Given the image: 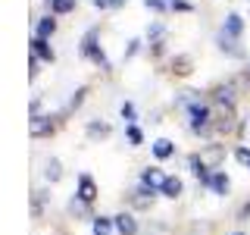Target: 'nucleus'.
<instances>
[{"label": "nucleus", "instance_id": "nucleus-2", "mask_svg": "<svg viewBox=\"0 0 250 235\" xmlns=\"http://www.w3.org/2000/svg\"><path fill=\"white\" fill-rule=\"evenodd\" d=\"M200 160L207 163L209 169H219V163L225 160V151L219 144H209V147H203V151H200Z\"/></svg>", "mask_w": 250, "mask_h": 235}, {"label": "nucleus", "instance_id": "nucleus-10", "mask_svg": "<svg viewBox=\"0 0 250 235\" xmlns=\"http://www.w3.org/2000/svg\"><path fill=\"white\" fill-rule=\"evenodd\" d=\"M153 154L160 157V160H169V157L175 154V144H172L169 138H156V141H153Z\"/></svg>", "mask_w": 250, "mask_h": 235}, {"label": "nucleus", "instance_id": "nucleus-23", "mask_svg": "<svg viewBox=\"0 0 250 235\" xmlns=\"http://www.w3.org/2000/svg\"><path fill=\"white\" fill-rule=\"evenodd\" d=\"M234 235H244V232H234Z\"/></svg>", "mask_w": 250, "mask_h": 235}, {"label": "nucleus", "instance_id": "nucleus-18", "mask_svg": "<svg viewBox=\"0 0 250 235\" xmlns=\"http://www.w3.org/2000/svg\"><path fill=\"white\" fill-rule=\"evenodd\" d=\"M125 135H128V141H131V144H141V138H144V135H141V129H138V125H128V129H125Z\"/></svg>", "mask_w": 250, "mask_h": 235}, {"label": "nucleus", "instance_id": "nucleus-8", "mask_svg": "<svg viewBox=\"0 0 250 235\" xmlns=\"http://www.w3.org/2000/svg\"><path fill=\"white\" fill-rule=\"evenodd\" d=\"M207 185L213 188L216 194H229V185H231V182H229V176H225L222 169H216L213 176H209V182H207Z\"/></svg>", "mask_w": 250, "mask_h": 235}, {"label": "nucleus", "instance_id": "nucleus-19", "mask_svg": "<svg viewBox=\"0 0 250 235\" xmlns=\"http://www.w3.org/2000/svg\"><path fill=\"white\" fill-rule=\"evenodd\" d=\"M122 119L128 125H135V107H131V104H122Z\"/></svg>", "mask_w": 250, "mask_h": 235}, {"label": "nucleus", "instance_id": "nucleus-6", "mask_svg": "<svg viewBox=\"0 0 250 235\" xmlns=\"http://www.w3.org/2000/svg\"><path fill=\"white\" fill-rule=\"evenodd\" d=\"M31 135L35 138H41V135H50L53 132V122H50V116H31Z\"/></svg>", "mask_w": 250, "mask_h": 235}, {"label": "nucleus", "instance_id": "nucleus-4", "mask_svg": "<svg viewBox=\"0 0 250 235\" xmlns=\"http://www.w3.org/2000/svg\"><path fill=\"white\" fill-rule=\"evenodd\" d=\"M31 53H35L38 60H44V63H53V47L47 44L44 38H38V35L31 38Z\"/></svg>", "mask_w": 250, "mask_h": 235}, {"label": "nucleus", "instance_id": "nucleus-7", "mask_svg": "<svg viewBox=\"0 0 250 235\" xmlns=\"http://www.w3.org/2000/svg\"><path fill=\"white\" fill-rule=\"evenodd\" d=\"M182 179H178V176H166V182H163L160 185V194H166V198H172V201H175L178 198V194H182Z\"/></svg>", "mask_w": 250, "mask_h": 235}, {"label": "nucleus", "instance_id": "nucleus-14", "mask_svg": "<svg viewBox=\"0 0 250 235\" xmlns=\"http://www.w3.org/2000/svg\"><path fill=\"white\" fill-rule=\"evenodd\" d=\"M75 10V0H50V13L62 16V13H72Z\"/></svg>", "mask_w": 250, "mask_h": 235}, {"label": "nucleus", "instance_id": "nucleus-15", "mask_svg": "<svg viewBox=\"0 0 250 235\" xmlns=\"http://www.w3.org/2000/svg\"><path fill=\"white\" fill-rule=\"evenodd\" d=\"M44 176H47V182H57V179L62 176L60 163H57V160H50V163H47V169H44Z\"/></svg>", "mask_w": 250, "mask_h": 235}, {"label": "nucleus", "instance_id": "nucleus-17", "mask_svg": "<svg viewBox=\"0 0 250 235\" xmlns=\"http://www.w3.org/2000/svg\"><path fill=\"white\" fill-rule=\"evenodd\" d=\"M234 157H238L241 166H247V169H250V147H238V151H234Z\"/></svg>", "mask_w": 250, "mask_h": 235}, {"label": "nucleus", "instance_id": "nucleus-20", "mask_svg": "<svg viewBox=\"0 0 250 235\" xmlns=\"http://www.w3.org/2000/svg\"><path fill=\"white\" fill-rule=\"evenodd\" d=\"M147 6H150V10H163V0H144Z\"/></svg>", "mask_w": 250, "mask_h": 235}, {"label": "nucleus", "instance_id": "nucleus-1", "mask_svg": "<svg viewBox=\"0 0 250 235\" xmlns=\"http://www.w3.org/2000/svg\"><path fill=\"white\" fill-rule=\"evenodd\" d=\"M188 116H191V132H207L209 129V119H213V113H209L207 104H191V110H188Z\"/></svg>", "mask_w": 250, "mask_h": 235}, {"label": "nucleus", "instance_id": "nucleus-11", "mask_svg": "<svg viewBox=\"0 0 250 235\" xmlns=\"http://www.w3.org/2000/svg\"><path fill=\"white\" fill-rule=\"evenodd\" d=\"M116 226H113V219L109 216H94V226H91V235H109Z\"/></svg>", "mask_w": 250, "mask_h": 235}, {"label": "nucleus", "instance_id": "nucleus-13", "mask_svg": "<svg viewBox=\"0 0 250 235\" xmlns=\"http://www.w3.org/2000/svg\"><path fill=\"white\" fill-rule=\"evenodd\" d=\"M53 31H57V19H53V16H44V19L38 22V38H44V41H47Z\"/></svg>", "mask_w": 250, "mask_h": 235}, {"label": "nucleus", "instance_id": "nucleus-12", "mask_svg": "<svg viewBox=\"0 0 250 235\" xmlns=\"http://www.w3.org/2000/svg\"><path fill=\"white\" fill-rule=\"evenodd\" d=\"M241 31H244V22H241V16H229V19H225V38H238Z\"/></svg>", "mask_w": 250, "mask_h": 235}, {"label": "nucleus", "instance_id": "nucleus-5", "mask_svg": "<svg viewBox=\"0 0 250 235\" xmlns=\"http://www.w3.org/2000/svg\"><path fill=\"white\" fill-rule=\"evenodd\" d=\"M113 226L119 229V235H135V232H138V223H135V216H131V213L113 216Z\"/></svg>", "mask_w": 250, "mask_h": 235}, {"label": "nucleus", "instance_id": "nucleus-9", "mask_svg": "<svg viewBox=\"0 0 250 235\" xmlns=\"http://www.w3.org/2000/svg\"><path fill=\"white\" fill-rule=\"evenodd\" d=\"M141 182H144V185H150V188H160L163 182H166V176L160 172V166H150V169H144V172H141Z\"/></svg>", "mask_w": 250, "mask_h": 235}, {"label": "nucleus", "instance_id": "nucleus-3", "mask_svg": "<svg viewBox=\"0 0 250 235\" xmlns=\"http://www.w3.org/2000/svg\"><path fill=\"white\" fill-rule=\"evenodd\" d=\"M78 198H82L84 204H91L94 198H97V185H94L91 176H78Z\"/></svg>", "mask_w": 250, "mask_h": 235}, {"label": "nucleus", "instance_id": "nucleus-22", "mask_svg": "<svg viewBox=\"0 0 250 235\" xmlns=\"http://www.w3.org/2000/svg\"><path fill=\"white\" fill-rule=\"evenodd\" d=\"M244 213H247V216H250V204H247V210H244Z\"/></svg>", "mask_w": 250, "mask_h": 235}, {"label": "nucleus", "instance_id": "nucleus-21", "mask_svg": "<svg viewBox=\"0 0 250 235\" xmlns=\"http://www.w3.org/2000/svg\"><path fill=\"white\" fill-rule=\"evenodd\" d=\"M94 6H100V10H104V6H113V0H91Z\"/></svg>", "mask_w": 250, "mask_h": 235}, {"label": "nucleus", "instance_id": "nucleus-16", "mask_svg": "<svg viewBox=\"0 0 250 235\" xmlns=\"http://www.w3.org/2000/svg\"><path fill=\"white\" fill-rule=\"evenodd\" d=\"M88 135H94V138H97V135L106 138V135H109V125H106V122H91V125H88Z\"/></svg>", "mask_w": 250, "mask_h": 235}]
</instances>
